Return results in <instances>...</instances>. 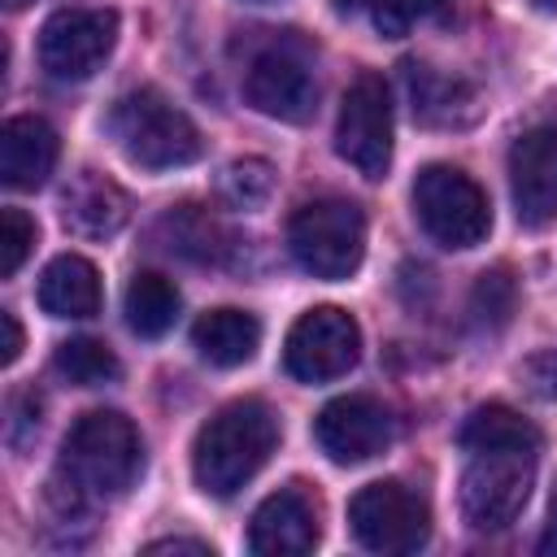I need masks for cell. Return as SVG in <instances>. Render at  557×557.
Returning <instances> with one entry per match:
<instances>
[{
    "label": "cell",
    "instance_id": "cell-1",
    "mask_svg": "<svg viewBox=\"0 0 557 557\" xmlns=\"http://www.w3.org/2000/svg\"><path fill=\"white\" fill-rule=\"evenodd\" d=\"M278 448V418L265 400H231L222 405L191 444V479L205 496L231 500Z\"/></svg>",
    "mask_w": 557,
    "mask_h": 557
},
{
    "label": "cell",
    "instance_id": "cell-2",
    "mask_svg": "<svg viewBox=\"0 0 557 557\" xmlns=\"http://www.w3.org/2000/svg\"><path fill=\"white\" fill-rule=\"evenodd\" d=\"M144 470V440L135 422L117 409H87L61 444V474H70L74 492L87 496H122L135 487Z\"/></svg>",
    "mask_w": 557,
    "mask_h": 557
},
{
    "label": "cell",
    "instance_id": "cell-3",
    "mask_svg": "<svg viewBox=\"0 0 557 557\" xmlns=\"http://www.w3.org/2000/svg\"><path fill=\"white\" fill-rule=\"evenodd\" d=\"M104 131L113 135L122 157L139 170H178L200 161L205 152L196 122L178 104H170L157 87H135L117 96L104 117Z\"/></svg>",
    "mask_w": 557,
    "mask_h": 557
},
{
    "label": "cell",
    "instance_id": "cell-4",
    "mask_svg": "<svg viewBox=\"0 0 557 557\" xmlns=\"http://www.w3.org/2000/svg\"><path fill=\"white\" fill-rule=\"evenodd\" d=\"M287 248H292L296 265L313 278L339 283V278L357 274V265L366 257L361 205H352L344 196H322V200L300 205L287 222Z\"/></svg>",
    "mask_w": 557,
    "mask_h": 557
},
{
    "label": "cell",
    "instance_id": "cell-5",
    "mask_svg": "<svg viewBox=\"0 0 557 557\" xmlns=\"http://www.w3.org/2000/svg\"><path fill=\"white\" fill-rule=\"evenodd\" d=\"M413 213L422 222V231L440 244V248H479L492 231V205L487 191L457 165L431 161L418 170L413 178Z\"/></svg>",
    "mask_w": 557,
    "mask_h": 557
},
{
    "label": "cell",
    "instance_id": "cell-6",
    "mask_svg": "<svg viewBox=\"0 0 557 557\" xmlns=\"http://www.w3.org/2000/svg\"><path fill=\"white\" fill-rule=\"evenodd\" d=\"M540 448H474L461 470V513L474 531H505L535 483Z\"/></svg>",
    "mask_w": 557,
    "mask_h": 557
},
{
    "label": "cell",
    "instance_id": "cell-7",
    "mask_svg": "<svg viewBox=\"0 0 557 557\" xmlns=\"http://www.w3.org/2000/svg\"><path fill=\"white\" fill-rule=\"evenodd\" d=\"M348 531L370 553H418L431 535V509L413 487L379 479L348 500Z\"/></svg>",
    "mask_w": 557,
    "mask_h": 557
},
{
    "label": "cell",
    "instance_id": "cell-8",
    "mask_svg": "<svg viewBox=\"0 0 557 557\" xmlns=\"http://www.w3.org/2000/svg\"><path fill=\"white\" fill-rule=\"evenodd\" d=\"M361 357V326L339 305L305 309L283 339V370L300 383H331Z\"/></svg>",
    "mask_w": 557,
    "mask_h": 557
},
{
    "label": "cell",
    "instance_id": "cell-9",
    "mask_svg": "<svg viewBox=\"0 0 557 557\" xmlns=\"http://www.w3.org/2000/svg\"><path fill=\"white\" fill-rule=\"evenodd\" d=\"M335 152L361 178H383L392 165V96L383 74H357L339 100Z\"/></svg>",
    "mask_w": 557,
    "mask_h": 557
},
{
    "label": "cell",
    "instance_id": "cell-10",
    "mask_svg": "<svg viewBox=\"0 0 557 557\" xmlns=\"http://www.w3.org/2000/svg\"><path fill=\"white\" fill-rule=\"evenodd\" d=\"M117 44L113 9H57L39 26V65L57 83H87Z\"/></svg>",
    "mask_w": 557,
    "mask_h": 557
},
{
    "label": "cell",
    "instance_id": "cell-11",
    "mask_svg": "<svg viewBox=\"0 0 557 557\" xmlns=\"http://www.w3.org/2000/svg\"><path fill=\"white\" fill-rule=\"evenodd\" d=\"M392 435H396V426H392L387 405L374 396H361V392L326 400L313 418V440L335 466H361V461L379 457L392 444Z\"/></svg>",
    "mask_w": 557,
    "mask_h": 557
},
{
    "label": "cell",
    "instance_id": "cell-12",
    "mask_svg": "<svg viewBox=\"0 0 557 557\" xmlns=\"http://www.w3.org/2000/svg\"><path fill=\"white\" fill-rule=\"evenodd\" d=\"M509 196L522 226L557 222V126H535L509 148Z\"/></svg>",
    "mask_w": 557,
    "mask_h": 557
},
{
    "label": "cell",
    "instance_id": "cell-13",
    "mask_svg": "<svg viewBox=\"0 0 557 557\" xmlns=\"http://www.w3.org/2000/svg\"><path fill=\"white\" fill-rule=\"evenodd\" d=\"M244 100L274 122H309L318 109V83L309 74V65L283 48H270L261 57H252L248 74H244Z\"/></svg>",
    "mask_w": 557,
    "mask_h": 557
},
{
    "label": "cell",
    "instance_id": "cell-14",
    "mask_svg": "<svg viewBox=\"0 0 557 557\" xmlns=\"http://www.w3.org/2000/svg\"><path fill=\"white\" fill-rule=\"evenodd\" d=\"M322 527H318V505L300 487H278L270 492L248 522V548L257 557H305L313 553Z\"/></svg>",
    "mask_w": 557,
    "mask_h": 557
},
{
    "label": "cell",
    "instance_id": "cell-15",
    "mask_svg": "<svg viewBox=\"0 0 557 557\" xmlns=\"http://www.w3.org/2000/svg\"><path fill=\"white\" fill-rule=\"evenodd\" d=\"M405 96H409L413 117L422 126H435V131H466L483 113L474 83H466L457 74H444L426 61L405 65Z\"/></svg>",
    "mask_w": 557,
    "mask_h": 557
},
{
    "label": "cell",
    "instance_id": "cell-16",
    "mask_svg": "<svg viewBox=\"0 0 557 557\" xmlns=\"http://www.w3.org/2000/svg\"><path fill=\"white\" fill-rule=\"evenodd\" d=\"M61 157V139L57 131L35 117V113H17L0 126V183L13 191H35L48 183V174L57 170Z\"/></svg>",
    "mask_w": 557,
    "mask_h": 557
},
{
    "label": "cell",
    "instance_id": "cell-17",
    "mask_svg": "<svg viewBox=\"0 0 557 557\" xmlns=\"http://www.w3.org/2000/svg\"><path fill=\"white\" fill-rule=\"evenodd\" d=\"M61 213H65V226H70L74 235L109 239V235H117V231L126 226V218H131V196H126L113 178H104V174H96V170H78L74 183H70L65 196H61Z\"/></svg>",
    "mask_w": 557,
    "mask_h": 557
},
{
    "label": "cell",
    "instance_id": "cell-18",
    "mask_svg": "<svg viewBox=\"0 0 557 557\" xmlns=\"http://www.w3.org/2000/svg\"><path fill=\"white\" fill-rule=\"evenodd\" d=\"M35 296H39V309L48 318H96L100 300H104L100 270L78 252H61L44 265Z\"/></svg>",
    "mask_w": 557,
    "mask_h": 557
},
{
    "label": "cell",
    "instance_id": "cell-19",
    "mask_svg": "<svg viewBox=\"0 0 557 557\" xmlns=\"http://www.w3.org/2000/svg\"><path fill=\"white\" fill-rule=\"evenodd\" d=\"M191 348L200 352V361H209L218 370H235L257 357L261 322L244 309H209L191 326Z\"/></svg>",
    "mask_w": 557,
    "mask_h": 557
},
{
    "label": "cell",
    "instance_id": "cell-20",
    "mask_svg": "<svg viewBox=\"0 0 557 557\" xmlns=\"http://www.w3.org/2000/svg\"><path fill=\"white\" fill-rule=\"evenodd\" d=\"M122 313H126V326L139 339H161L174 326V318H178V287L165 274H157V270H139L126 283Z\"/></svg>",
    "mask_w": 557,
    "mask_h": 557
},
{
    "label": "cell",
    "instance_id": "cell-21",
    "mask_svg": "<svg viewBox=\"0 0 557 557\" xmlns=\"http://www.w3.org/2000/svg\"><path fill=\"white\" fill-rule=\"evenodd\" d=\"M457 444L466 453H474V448H540V431L509 405H479L461 422Z\"/></svg>",
    "mask_w": 557,
    "mask_h": 557
},
{
    "label": "cell",
    "instance_id": "cell-22",
    "mask_svg": "<svg viewBox=\"0 0 557 557\" xmlns=\"http://www.w3.org/2000/svg\"><path fill=\"white\" fill-rule=\"evenodd\" d=\"M52 370L74 383V387H100V383H113L122 374V361L113 357V348L104 339H91V335H74V339H61L57 352H52Z\"/></svg>",
    "mask_w": 557,
    "mask_h": 557
},
{
    "label": "cell",
    "instance_id": "cell-23",
    "mask_svg": "<svg viewBox=\"0 0 557 557\" xmlns=\"http://www.w3.org/2000/svg\"><path fill=\"white\" fill-rule=\"evenodd\" d=\"M161 231H165L170 248L183 252V257H191V261H218V252L226 248V244H222L226 235H222L218 218H213L209 209H200V205H178V209H170V213L161 218Z\"/></svg>",
    "mask_w": 557,
    "mask_h": 557
},
{
    "label": "cell",
    "instance_id": "cell-24",
    "mask_svg": "<svg viewBox=\"0 0 557 557\" xmlns=\"http://www.w3.org/2000/svg\"><path fill=\"white\" fill-rule=\"evenodd\" d=\"M222 196L235 209H265L274 196V165L261 157H239L222 170Z\"/></svg>",
    "mask_w": 557,
    "mask_h": 557
},
{
    "label": "cell",
    "instance_id": "cell-25",
    "mask_svg": "<svg viewBox=\"0 0 557 557\" xmlns=\"http://www.w3.org/2000/svg\"><path fill=\"white\" fill-rule=\"evenodd\" d=\"M513 305H518V287H513L509 270H505V265L483 270L479 283H474V296H470L474 318H479L487 331H500V326L513 318Z\"/></svg>",
    "mask_w": 557,
    "mask_h": 557
},
{
    "label": "cell",
    "instance_id": "cell-26",
    "mask_svg": "<svg viewBox=\"0 0 557 557\" xmlns=\"http://www.w3.org/2000/svg\"><path fill=\"white\" fill-rule=\"evenodd\" d=\"M448 0H374L370 13H374V30L387 35V39H405L413 26L422 22H435L444 13Z\"/></svg>",
    "mask_w": 557,
    "mask_h": 557
},
{
    "label": "cell",
    "instance_id": "cell-27",
    "mask_svg": "<svg viewBox=\"0 0 557 557\" xmlns=\"http://www.w3.org/2000/svg\"><path fill=\"white\" fill-rule=\"evenodd\" d=\"M35 239H39V226H35V218L26 209H13V205L0 209V274L4 278H13L26 265Z\"/></svg>",
    "mask_w": 557,
    "mask_h": 557
},
{
    "label": "cell",
    "instance_id": "cell-28",
    "mask_svg": "<svg viewBox=\"0 0 557 557\" xmlns=\"http://www.w3.org/2000/svg\"><path fill=\"white\" fill-rule=\"evenodd\" d=\"M518 383H522L535 400L557 405V344H553V348L531 352V357L518 366Z\"/></svg>",
    "mask_w": 557,
    "mask_h": 557
},
{
    "label": "cell",
    "instance_id": "cell-29",
    "mask_svg": "<svg viewBox=\"0 0 557 557\" xmlns=\"http://www.w3.org/2000/svg\"><path fill=\"white\" fill-rule=\"evenodd\" d=\"M0 366H13L17 357H22V322H17V313H9V309H0Z\"/></svg>",
    "mask_w": 557,
    "mask_h": 557
},
{
    "label": "cell",
    "instance_id": "cell-30",
    "mask_svg": "<svg viewBox=\"0 0 557 557\" xmlns=\"http://www.w3.org/2000/svg\"><path fill=\"white\" fill-rule=\"evenodd\" d=\"M144 553H200V557H209L213 548H209L205 540H183V535H170V540H152V544H144Z\"/></svg>",
    "mask_w": 557,
    "mask_h": 557
},
{
    "label": "cell",
    "instance_id": "cell-31",
    "mask_svg": "<svg viewBox=\"0 0 557 557\" xmlns=\"http://www.w3.org/2000/svg\"><path fill=\"white\" fill-rule=\"evenodd\" d=\"M540 553L544 557H557V479H553V500H548V527L540 535Z\"/></svg>",
    "mask_w": 557,
    "mask_h": 557
},
{
    "label": "cell",
    "instance_id": "cell-32",
    "mask_svg": "<svg viewBox=\"0 0 557 557\" xmlns=\"http://www.w3.org/2000/svg\"><path fill=\"white\" fill-rule=\"evenodd\" d=\"M366 4H374V0H335L339 13H357V9H366Z\"/></svg>",
    "mask_w": 557,
    "mask_h": 557
},
{
    "label": "cell",
    "instance_id": "cell-33",
    "mask_svg": "<svg viewBox=\"0 0 557 557\" xmlns=\"http://www.w3.org/2000/svg\"><path fill=\"white\" fill-rule=\"evenodd\" d=\"M535 4H540V9H557V0H535Z\"/></svg>",
    "mask_w": 557,
    "mask_h": 557
},
{
    "label": "cell",
    "instance_id": "cell-34",
    "mask_svg": "<svg viewBox=\"0 0 557 557\" xmlns=\"http://www.w3.org/2000/svg\"><path fill=\"white\" fill-rule=\"evenodd\" d=\"M257 4H261V0H257Z\"/></svg>",
    "mask_w": 557,
    "mask_h": 557
}]
</instances>
